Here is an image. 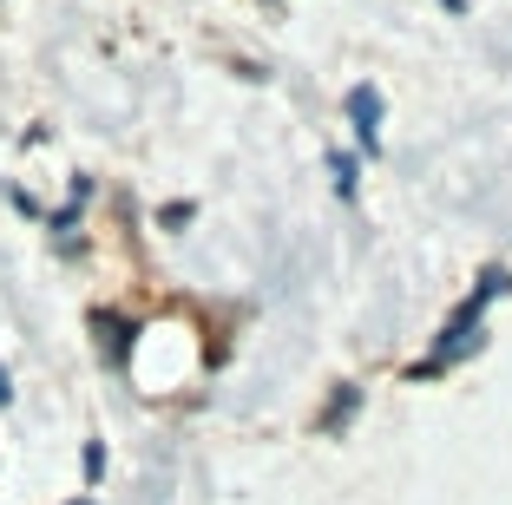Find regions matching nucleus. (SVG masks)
<instances>
[{"mask_svg": "<svg viewBox=\"0 0 512 505\" xmlns=\"http://www.w3.org/2000/svg\"><path fill=\"white\" fill-rule=\"evenodd\" d=\"M506 289H512V276H506V269H486V276H480V289L467 296V309L453 315V328L440 335V355H434V361H460V355H473V348H480V309H486L493 296H506Z\"/></svg>", "mask_w": 512, "mask_h": 505, "instance_id": "obj_1", "label": "nucleus"}, {"mask_svg": "<svg viewBox=\"0 0 512 505\" xmlns=\"http://www.w3.org/2000/svg\"><path fill=\"white\" fill-rule=\"evenodd\" d=\"M348 119H355L362 145L375 151V145H381V92H375V86H355V92H348Z\"/></svg>", "mask_w": 512, "mask_h": 505, "instance_id": "obj_2", "label": "nucleus"}, {"mask_svg": "<svg viewBox=\"0 0 512 505\" xmlns=\"http://www.w3.org/2000/svg\"><path fill=\"white\" fill-rule=\"evenodd\" d=\"M99 348H106L112 361L125 355V322H119V315H99Z\"/></svg>", "mask_w": 512, "mask_h": 505, "instance_id": "obj_3", "label": "nucleus"}, {"mask_svg": "<svg viewBox=\"0 0 512 505\" xmlns=\"http://www.w3.org/2000/svg\"><path fill=\"white\" fill-rule=\"evenodd\" d=\"M335 191H355V158H342V151H335Z\"/></svg>", "mask_w": 512, "mask_h": 505, "instance_id": "obj_4", "label": "nucleus"}, {"mask_svg": "<svg viewBox=\"0 0 512 505\" xmlns=\"http://www.w3.org/2000/svg\"><path fill=\"white\" fill-rule=\"evenodd\" d=\"M14 401V381H7V368H0V407Z\"/></svg>", "mask_w": 512, "mask_h": 505, "instance_id": "obj_5", "label": "nucleus"}, {"mask_svg": "<svg viewBox=\"0 0 512 505\" xmlns=\"http://www.w3.org/2000/svg\"><path fill=\"white\" fill-rule=\"evenodd\" d=\"M447 7H453V14H467V0H447Z\"/></svg>", "mask_w": 512, "mask_h": 505, "instance_id": "obj_6", "label": "nucleus"}, {"mask_svg": "<svg viewBox=\"0 0 512 505\" xmlns=\"http://www.w3.org/2000/svg\"><path fill=\"white\" fill-rule=\"evenodd\" d=\"M73 505H86V499H73Z\"/></svg>", "mask_w": 512, "mask_h": 505, "instance_id": "obj_7", "label": "nucleus"}]
</instances>
